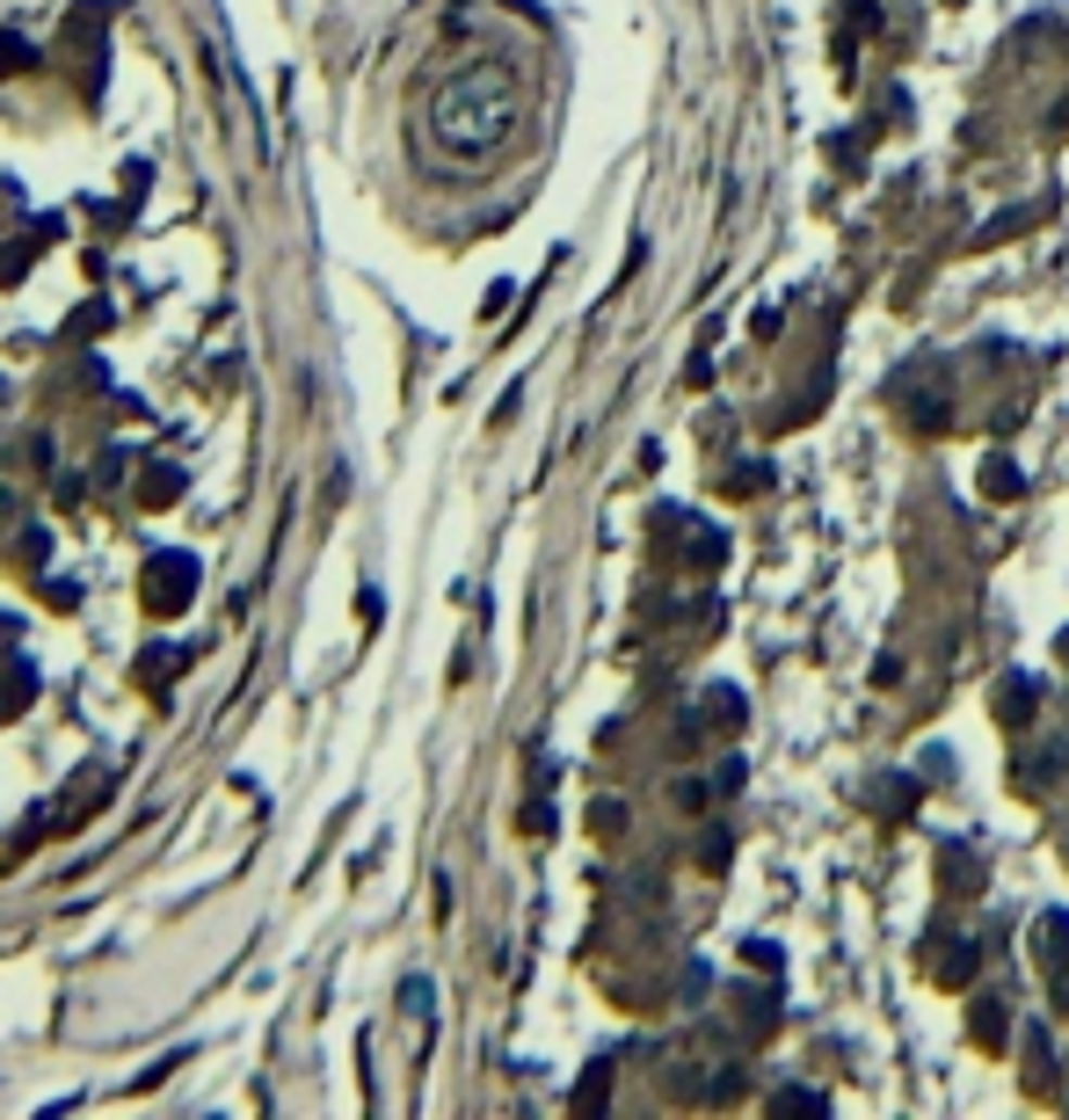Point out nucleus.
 I'll return each instance as SVG.
<instances>
[{
    "label": "nucleus",
    "mask_w": 1069,
    "mask_h": 1120,
    "mask_svg": "<svg viewBox=\"0 0 1069 1120\" xmlns=\"http://www.w3.org/2000/svg\"><path fill=\"white\" fill-rule=\"evenodd\" d=\"M23 59H29V51L15 44V37H0V66H23Z\"/></svg>",
    "instance_id": "3"
},
{
    "label": "nucleus",
    "mask_w": 1069,
    "mask_h": 1120,
    "mask_svg": "<svg viewBox=\"0 0 1069 1120\" xmlns=\"http://www.w3.org/2000/svg\"><path fill=\"white\" fill-rule=\"evenodd\" d=\"M422 131H430V147H437L444 161L481 168V161H495V153L524 131V88H517L510 66L473 59V66H459L451 80H437V96L422 110Z\"/></svg>",
    "instance_id": "1"
},
{
    "label": "nucleus",
    "mask_w": 1069,
    "mask_h": 1120,
    "mask_svg": "<svg viewBox=\"0 0 1069 1120\" xmlns=\"http://www.w3.org/2000/svg\"><path fill=\"white\" fill-rule=\"evenodd\" d=\"M190 583H196V568H190V553H161L147 568V589H153V604H190Z\"/></svg>",
    "instance_id": "2"
},
{
    "label": "nucleus",
    "mask_w": 1069,
    "mask_h": 1120,
    "mask_svg": "<svg viewBox=\"0 0 1069 1120\" xmlns=\"http://www.w3.org/2000/svg\"><path fill=\"white\" fill-rule=\"evenodd\" d=\"M1062 648H1069V634H1062Z\"/></svg>",
    "instance_id": "4"
}]
</instances>
